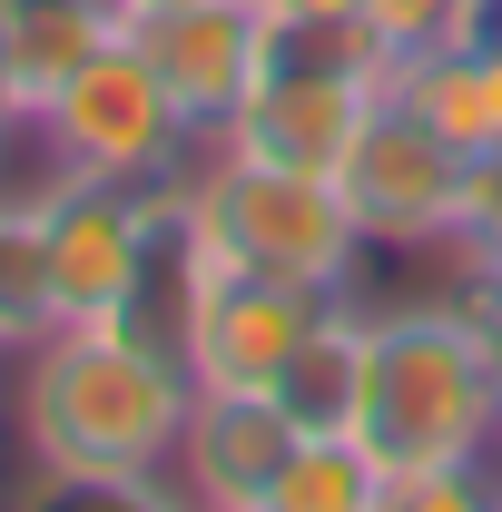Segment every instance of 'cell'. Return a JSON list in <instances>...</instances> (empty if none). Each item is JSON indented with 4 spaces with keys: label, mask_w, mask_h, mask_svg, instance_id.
Masks as SVG:
<instances>
[{
    "label": "cell",
    "mask_w": 502,
    "mask_h": 512,
    "mask_svg": "<svg viewBox=\"0 0 502 512\" xmlns=\"http://www.w3.org/2000/svg\"><path fill=\"white\" fill-rule=\"evenodd\" d=\"M197 414L188 355L128 325H50L20 355V444L40 493L99 503H178V444Z\"/></svg>",
    "instance_id": "cell-1"
},
{
    "label": "cell",
    "mask_w": 502,
    "mask_h": 512,
    "mask_svg": "<svg viewBox=\"0 0 502 512\" xmlns=\"http://www.w3.org/2000/svg\"><path fill=\"white\" fill-rule=\"evenodd\" d=\"M502 365L483 325L463 316V296H404L375 306V375H365V414L355 444L384 463V483L404 473H453V463H502Z\"/></svg>",
    "instance_id": "cell-2"
},
{
    "label": "cell",
    "mask_w": 502,
    "mask_h": 512,
    "mask_svg": "<svg viewBox=\"0 0 502 512\" xmlns=\"http://www.w3.org/2000/svg\"><path fill=\"white\" fill-rule=\"evenodd\" d=\"M188 217H197V237L217 247V266L276 276V286H315V296H355V266L375 256L365 227H355V197L335 178L256 168V158H227L217 138L197 148Z\"/></svg>",
    "instance_id": "cell-3"
},
{
    "label": "cell",
    "mask_w": 502,
    "mask_h": 512,
    "mask_svg": "<svg viewBox=\"0 0 502 512\" xmlns=\"http://www.w3.org/2000/svg\"><path fill=\"white\" fill-rule=\"evenodd\" d=\"M30 119L50 128V148L69 158V178H119V188H178L188 158L207 148V138L178 119V99L158 89V69L138 60L128 30L69 79L50 109H30Z\"/></svg>",
    "instance_id": "cell-4"
},
{
    "label": "cell",
    "mask_w": 502,
    "mask_h": 512,
    "mask_svg": "<svg viewBox=\"0 0 502 512\" xmlns=\"http://www.w3.org/2000/svg\"><path fill=\"white\" fill-rule=\"evenodd\" d=\"M168 188H119V178H69L30 227H40V276H50V316L60 325H119L148 247H158Z\"/></svg>",
    "instance_id": "cell-5"
},
{
    "label": "cell",
    "mask_w": 502,
    "mask_h": 512,
    "mask_svg": "<svg viewBox=\"0 0 502 512\" xmlns=\"http://www.w3.org/2000/svg\"><path fill=\"white\" fill-rule=\"evenodd\" d=\"M463 178H473V158H463L434 119H414L404 99H384L375 119H365V138H355V158L335 168V188L355 197V227H365L375 256L453 247V227H463Z\"/></svg>",
    "instance_id": "cell-6"
},
{
    "label": "cell",
    "mask_w": 502,
    "mask_h": 512,
    "mask_svg": "<svg viewBox=\"0 0 502 512\" xmlns=\"http://www.w3.org/2000/svg\"><path fill=\"white\" fill-rule=\"evenodd\" d=\"M128 40H138V60L158 69V89L178 99V119L197 138H217L247 109V89L266 79L276 10L266 0H168V10H128Z\"/></svg>",
    "instance_id": "cell-7"
},
{
    "label": "cell",
    "mask_w": 502,
    "mask_h": 512,
    "mask_svg": "<svg viewBox=\"0 0 502 512\" xmlns=\"http://www.w3.org/2000/svg\"><path fill=\"white\" fill-rule=\"evenodd\" d=\"M335 296H315V286H276V276H217L207 286V306L188 325V375L197 384H227V394H276L286 375V355L315 335Z\"/></svg>",
    "instance_id": "cell-8"
},
{
    "label": "cell",
    "mask_w": 502,
    "mask_h": 512,
    "mask_svg": "<svg viewBox=\"0 0 502 512\" xmlns=\"http://www.w3.org/2000/svg\"><path fill=\"white\" fill-rule=\"evenodd\" d=\"M306 424L276 404V394H227V384H197V414H188V444H178V483L188 503L217 512H266L276 473L296 463Z\"/></svg>",
    "instance_id": "cell-9"
},
{
    "label": "cell",
    "mask_w": 502,
    "mask_h": 512,
    "mask_svg": "<svg viewBox=\"0 0 502 512\" xmlns=\"http://www.w3.org/2000/svg\"><path fill=\"white\" fill-rule=\"evenodd\" d=\"M119 30H128V0H20V20L0 40V99L10 109H50Z\"/></svg>",
    "instance_id": "cell-10"
},
{
    "label": "cell",
    "mask_w": 502,
    "mask_h": 512,
    "mask_svg": "<svg viewBox=\"0 0 502 512\" xmlns=\"http://www.w3.org/2000/svg\"><path fill=\"white\" fill-rule=\"evenodd\" d=\"M365 375H375V306L365 296H335L315 335L286 355V375H276V404L306 424V434H355V414H365Z\"/></svg>",
    "instance_id": "cell-11"
},
{
    "label": "cell",
    "mask_w": 502,
    "mask_h": 512,
    "mask_svg": "<svg viewBox=\"0 0 502 512\" xmlns=\"http://www.w3.org/2000/svg\"><path fill=\"white\" fill-rule=\"evenodd\" d=\"M266 512H384V463L355 434H306L296 463L276 473Z\"/></svg>",
    "instance_id": "cell-12"
},
{
    "label": "cell",
    "mask_w": 502,
    "mask_h": 512,
    "mask_svg": "<svg viewBox=\"0 0 502 512\" xmlns=\"http://www.w3.org/2000/svg\"><path fill=\"white\" fill-rule=\"evenodd\" d=\"M365 30L384 40V60H414V50H443V40H483L493 0H365Z\"/></svg>",
    "instance_id": "cell-13"
},
{
    "label": "cell",
    "mask_w": 502,
    "mask_h": 512,
    "mask_svg": "<svg viewBox=\"0 0 502 512\" xmlns=\"http://www.w3.org/2000/svg\"><path fill=\"white\" fill-rule=\"evenodd\" d=\"M453 247L473 276H502V148L473 158V178H463V227H453Z\"/></svg>",
    "instance_id": "cell-14"
},
{
    "label": "cell",
    "mask_w": 502,
    "mask_h": 512,
    "mask_svg": "<svg viewBox=\"0 0 502 512\" xmlns=\"http://www.w3.org/2000/svg\"><path fill=\"white\" fill-rule=\"evenodd\" d=\"M453 296H463V316L483 325V345H493V365H502V276H463Z\"/></svg>",
    "instance_id": "cell-15"
},
{
    "label": "cell",
    "mask_w": 502,
    "mask_h": 512,
    "mask_svg": "<svg viewBox=\"0 0 502 512\" xmlns=\"http://www.w3.org/2000/svg\"><path fill=\"white\" fill-rule=\"evenodd\" d=\"M276 20H365V0H266Z\"/></svg>",
    "instance_id": "cell-16"
},
{
    "label": "cell",
    "mask_w": 502,
    "mask_h": 512,
    "mask_svg": "<svg viewBox=\"0 0 502 512\" xmlns=\"http://www.w3.org/2000/svg\"><path fill=\"white\" fill-rule=\"evenodd\" d=\"M128 10H168V0H128Z\"/></svg>",
    "instance_id": "cell-17"
},
{
    "label": "cell",
    "mask_w": 502,
    "mask_h": 512,
    "mask_svg": "<svg viewBox=\"0 0 502 512\" xmlns=\"http://www.w3.org/2000/svg\"><path fill=\"white\" fill-rule=\"evenodd\" d=\"M493 453H502V434H493Z\"/></svg>",
    "instance_id": "cell-18"
}]
</instances>
